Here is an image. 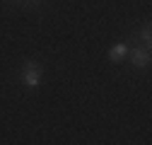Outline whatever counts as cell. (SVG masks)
<instances>
[{
	"mask_svg": "<svg viewBox=\"0 0 152 145\" xmlns=\"http://www.w3.org/2000/svg\"><path fill=\"white\" fill-rule=\"evenodd\" d=\"M34 3H36V0H34Z\"/></svg>",
	"mask_w": 152,
	"mask_h": 145,
	"instance_id": "5b68a950",
	"label": "cell"
},
{
	"mask_svg": "<svg viewBox=\"0 0 152 145\" xmlns=\"http://www.w3.org/2000/svg\"><path fill=\"white\" fill-rule=\"evenodd\" d=\"M150 63V53H147V48H138L135 53H133V65L135 68H145Z\"/></svg>",
	"mask_w": 152,
	"mask_h": 145,
	"instance_id": "7a4b0ae2",
	"label": "cell"
},
{
	"mask_svg": "<svg viewBox=\"0 0 152 145\" xmlns=\"http://www.w3.org/2000/svg\"><path fill=\"white\" fill-rule=\"evenodd\" d=\"M140 39H142L145 44H150V27H145V29L140 31Z\"/></svg>",
	"mask_w": 152,
	"mask_h": 145,
	"instance_id": "277c9868",
	"label": "cell"
},
{
	"mask_svg": "<svg viewBox=\"0 0 152 145\" xmlns=\"http://www.w3.org/2000/svg\"><path fill=\"white\" fill-rule=\"evenodd\" d=\"M126 53H128V46H126V44H116V46L109 51V58H111V61H121Z\"/></svg>",
	"mask_w": 152,
	"mask_h": 145,
	"instance_id": "3957f363",
	"label": "cell"
},
{
	"mask_svg": "<svg viewBox=\"0 0 152 145\" xmlns=\"http://www.w3.org/2000/svg\"><path fill=\"white\" fill-rule=\"evenodd\" d=\"M22 82L24 85H29V87H36L41 82V68L36 65L34 61H29L27 65H24V75H22Z\"/></svg>",
	"mask_w": 152,
	"mask_h": 145,
	"instance_id": "6da1fadb",
	"label": "cell"
}]
</instances>
